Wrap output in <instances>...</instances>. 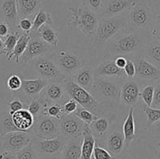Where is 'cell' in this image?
Listing matches in <instances>:
<instances>
[{
	"instance_id": "9f6ffc18",
	"label": "cell",
	"mask_w": 160,
	"mask_h": 159,
	"mask_svg": "<svg viewBox=\"0 0 160 159\" xmlns=\"http://www.w3.org/2000/svg\"><path fill=\"white\" fill-rule=\"evenodd\" d=\"M159 151H160V143H159Z\"/></svg>"
},
{
	"instance_id": "cb8c5ba5",
	"label": "cell",
	"mask_w": 160,
	"mask_h": 159,
	"mask_svg": "<svg viewBox=\"0 0 160 159\" xmlns=\"http://www.w3.org/2000/svg\"><path fill=\"white\" fill-rule=\"evenodd\" d=\"M143 55L151 63L160 69V40L152 37L144 47Z\"/></svg>"
},
{
	"instance_id": "74e56055",
	"label": "cell",
	"mask_w": 160,
	"mask_h": 159,
	"mask_svg": "<svg viewBox=\"0 0 160 159\" xmlns=\"http://www.w3.org/2000/svg\"><path fill=\"white\" fill-rule=\"evenodd\" d=\"M16 159H38V155L33 144V142L19 151L17 154Z\"/></svg>"
},
{
	"instance_id": "ee69618b",
	"label": "cell",
	"mask_w": 160,
	"mask_h": 159,
	"mask_svg": "<svg viewBox=\"0 0 160 159\" xmlns=\"http://www.w3.org/2000/svg\"><path fill=\"white\" fill-rule=\"evenodd\" d=\"M152 35L154 38L160 40V6L158 8L155 14L152 29Z\"/></svg>"
},
{
	"instance_id": "d4e9b609",
	"label": "cell",
	"mask_w": 160,
	"mask_h": 159,
	"mask_svg": "<svg viewBox=\"0 0 160 159\" xmlns=\"http://www.w3.org/2000/svg\"><path fill=\"white\" fill-rule=\"evenodd\" d=\"M70 78L77 84L90 92L95 80V73L90 67H82L74 74L70 76Z\"/></svg>"
},
{
	"instance_id": "484cf974",
	"label": "cell",
	"mask_w": 160,
	"mask_h": 159,
	"mask_svg": "<svg viewBox=\"0 0 160 159\" xmlns=\"http://www.w3.org/2000/svg\"><path fill=\"white\" fill-rule=\"evenodd\" d=\"M134 107H131L130 108L128 116L123 125V133L124 136L125 145L127 147H128L132 142L138 139L135 127V120H134Z\"/></svg>"
},
{
	"instance_id": "d6986e66",
	"label": "cell",
	"mask_w": 160,
	"mask_h": 159,
	"mask_svg": "<svg viewBox=\"0 0 160 159\" xmlns=\"http://www.w3.org/2000/svg\"><path fill=\"white\" fill-rule=\"evenodd\" d=\"M95 76L102 77H115L123 80L128 79L124 70L119 68L116 65L114 60L111 59H104L97 65Z\"/></svg>"
},
{
	"instance_id": "f6af8a7d",
	"label": "cell",
	"mask_w": 160,
	"mask_h": 159,
	"mask_svg": "<svg viewBox=\"0 0 160 159\" xmlns=\"http://www.w3.org/2000/svg\"><path fill=\"white\" fill-rule=\"evenodd\" d=\"M124 72L128 79H134L136 76V67L134 61L131 57L128 56V62L124 67Z\"/></svg>"
},
{
	"instance_id": "9c48e42d",
	"label": "cell",
	"mask_w": 160,
	"mask_h": 159,
	"mask_svg": "<svg viewBox=\"0 0 160 159\" xmlns=\"http://www.w3.org/2000/svg\"><path fill=\"white\" fill-rule=\"evenodd\" d=\"M34 136L29 132L17 131L2 137V147L5 151L17 154L32 142Z\"/></svg>"
},
{
	"instance_id": "681fc988",
	"label": "cell",
	"mask_w": 160,
	"mask_h": 159,
	"mask_svg": "<svg viewBox=\"0 0 160 159\" xmlns=\"http://www.w3.org/2000/svg\"><path fill=\"white\" fill-rule=\"evenodd\" d=\"M152 107L160 109V80L156 81L155 84L154 98H153Z\"/></svg>"
},
{
	"instance_id": "83f0119b",
	"label": "cell",
	"mask_w": 160,
	"mask_h": 159,
	"mask_svg": "<svg viewBox=\"0 0 160 159\" xmlns=\"http://www.w3.org/2000/svg\"><path fill=\"white\" fill-rule=\"evenodd\" d=\"M82 137L67 140L61 152V159H81Z\"/></svg>"
},
{
	"instance_id": "3957f363",
	"label": "cell",
	"mask_w": 160,
	"mask_h": 159,
	"mask_svg": "<svg viewBox=\"0 0 160 159\" xmlns=\"http://www.w3.org/2000/svg\"><path fill=\"white\" fill-rule=\"evenodd\" d=\"M68 9L71 12L69 26L76 28L84 35L94 37L99 23V16L84 5L70 6Z\"/></svg>"
},
{
	"instance_id": "e575fe53",
	"label": "cell",
	"mask_w": 160,
	"mask_h": 159,
	"mask_svg": "<svg viewBox=\"0 0 160 159\" xmlns=\"http://www.w3.org/2000/svg\"><path fill=\"white\" fill-rule=\"evenodd\" d=\"M52 22V17L51 14L47 12L44 9H40L38 12L35 14V17L33 20V27L31 30V34H32L34 31H38L43 25H51Z\"/></svg>"
},
{
	"instance_id": "e0dca14e",
	"label": "cell",
	"mask_w": 160,
	"mask_h": 159,
	"mask_svg": "<svg viewBox=\"0 0 160 159\" xmlns=\"http://www.w3.org/2000/svg\"><path fill=\"white\" fill-rule=\"evenodd\" d=\"M138 2V0H106L104 9L100 17H109L123 14L129 11Z\"/></svg>"
},
{
	"instance_id": "7402d4cb",
	"label": "cell",
	"mask_w": 160,
	"mask_h": 159,
	"mask_svg": "<svg viewBox=\"0 0 160 159\" xmlns=\"http://www.w3.org/2000/svg\"><path fill=\"white\" fill-rule=\"evenodd\" d=\"M13 123L17 129L23 132H31V129L34 123V117L28 111V109L23 108L17 111L11 115Z\"/></svg>"
},
{
	"instance_id": "b9f144b4",
	"label": "cell",
	"mask_w": 160,
	"mask_h": 159,
	"mask_svg": "<svg viewBox=\"0 0 160 159\" xmlns=\"http://www.w3.org/2000/svg\"><path fill=\"white\" fill-rule=\"evenodd\" d=\"M112 155L107 149L98 144H95L93 152V159H114Z\"/></svg>"
},
{
	"instance_id": "816d5d0a",
	"label": "cell",
	"mask_w": 160,
	"mask_h": 159,
	"mask_svg": "<svg viewBox=\"0 0 160 159\" xmlns=\"http://www.w3.org/2000/svg\"><path fill=\"white\" fill-rule=\"evenodd\" d=\"M116 65L120 69H124L128 62V56H117L114 59Z\"/></svg>"
},
{
	"instance_id": "30bf717a",
	"label": "cell",
	"mask_w": 160,
	"mask_h": 159,
	"mask_svg": "<svg viewBox=\"0 0 160 159\" xmlns=\"http://www.w3.org/2000/svg\"><path fill=\"white\" fill-rule=\"evenodd\" d=\"M59 136L52 139H41L34 137L32 142L38 153V155L42 154V155L51 156L61 154L67 143V139H66L63 136L62 137Z\"/></svg>"
},
{
	"instance_id": "c3c4849f",
	"label": "cell",
	"mask_w": 160,
	"mask_h": 159,
	"mask_svg": "<svg viewBox=\"0 0 160 159\" xmlns=\"http://www.w3.org/2000/svg\"><path fill=\"white\" fill-rule=\"evenodd\" d=\"M62 106H63V111L65 115H70L76 112L78 108L79 107V104L75 100L70 98Z\"/></svg>"
},
{
	"instance_id": "4316f807",
	"label": "cell",
	"mask_w": 160,
	"mask_h": 159,
	"mask_svg": "<svg viewBox=\"0 0 160 159\" xmlns=\"http://www.w3.org/2000/svg\"><path fill=\"white\" fill-rule=\"evenodd\" d=\"M48 84V81L41 77L36 80H23L21 89L28 97H34L40 94Z\"/></svg>"
},
{
	"instance_id": "8fae6325",
	"label": "cell",
	"mask_w": 160,
	"mask_h": 159,
	"mask_svg": "<svg viewBox=\"0 0 160 159\" xmlns=\"http://www.w3.org/2000/svg\"><path fill=\"white\" fill-rule=\"evenodd\" d=\"M59 124L61 135L67 140L82 137L85 123L74 114L64 115L59 122Z\"/></svg>"
},
{
	"instance_id": "d590c367",
	"label": "cell",
	"mask_w": 160,
	"mask_h": 159,
	"mask_svg": "<svg viewBox=\"0 0 160 159\" xmlns=\"http://www.w3.org/2000/svg\"><path fill=\"white\" fill-rule=\"evenodd\" d=\"M142 111L146 116V128H149L160 119V109L149 107L142 101L140 103Z\"/></svg>"
},
{
	"instance_id": "db71d44e",
	"label": "cell",
	"mask_w": 160,
	"mask_h": 159,
	"mask_svg": "<svg viewBox=\"0 0 160 159\" xmlns=\"http://www.w3.org/2000/svg\"><path fill=\"white\" fill-rule=\"evenodd\" d=\"M0 55H4V41L0 37Z\"/></svg>"
},
{
	"instance_id": "7bdbcfd3",
	"label": "cell",
	"mask_w": 160,
	"mask_h": 159,
	"mask_svg": "<svg viewBox=\"0 0 160 159\" xmlns=\"http://www.w3.org/2000/svg\"><path fill=\"white\" fill-rule=\"evenodd\" d=\"M7 87L11 91H17L21 89L22 80L17 75H11L7 80Z\"/></svg>"
},
{
	"instance_id": "ab89813d",
	"label": "cell",
	"mask_w": 160,
	"mask_h": 159,
	"mask_svg": "<svg viewBox=\"0 0 160 159\" xmlns=\"http://www.w3.org/2000/svg\"><path fill=\"white\" fill-rule=\"evenodd\" d=\"M46 115L56 118L59 121L63 118L64 115H66L63 111V106L60 104H48L46 110Z\"/></svg>"
},
{
	"instance_id": "4fadbf2b",
	"label": "cell",
	"mask_w": 160,
	"mask_h": 159,
	"mask_svg": "<svg viewBox=\"0 0 160 159\" xmlns=\"http://www.w3.org/2000/svg\"><path fill=\"white\" fill-rule=\"evenodd\" d=\"M56 63L58 67L67 75L70 76L83 67V62L78 55L65 51H61L56 55Z\"/></svg>"
},
{
	"instance_id": "7dc6e473",
	"label": "cell",
	"mask_w": 160,
	"mask_h": 159,
	"mask_svg": "<svg viewBox=\"0 0 160 159\" xmlns=\"http://www.w3.org/2000/svg\"><path fill=\"white\" fill-rule=\"evenodd\" d=\"M17 26H18V29L21 30L23 32L31 33L33 27V21L31 19H29V17L20 19L19 20Z\"/></svg>"
},
{
	"instance_id": "7c38bea8",
	"label": "cell",
	"mask_w": 160,
	"mask_h": 159,
	"mask_svg": "<svg viewBox=\"0 0 160 159\" xmlns=\"http://www.w3.org/2000/svg\"><path fill=\"white\" fill-rule=\"evenodd\" d=\"M135 64L136 77L146 81L156 82L160 80V69L147 60L143 55L132 59Z\"/></svg>"
},
{
	"instance_id": "6da1fadb",
	"label": "cell",
	"mask_w": 160,
	"mask_h": 159,
	"mask_svg": "<svg viewBox=\"0 0 160 159\" xmlns=\"http://www.w3.org/2000/svg\"><path fill=\"white\" fill-rule=\"evenodd\" d=\"M147 41L142 31L131 30L129 32L124 30L109 41L106 53L114 59L117 56H129L131 53L143 49Z\"/></svg>"
},
{
	"instance_id": "f35d334b",
	"label": "cell",
	"mask_w": 160,
	"mask_h": 159,
	"mask_svg": "<svg viewBox=\"0 0 160 159\" xmlns=\"http://www.w3.org/2000/svg\"><path fill=\"white\" fill-rule=\"evenodd\" d=\"M75 115L78 117V118H81L84 123L88 125H90L92 122L95 121L98 116H97L96 115H95L94 113H92V112H90L88 109L84 108L83 107H81V105H79V107L78 108V109L76 110V112H74Z\"/></svg>"
},
{
	"instance_id": "ffe728a7",
	"label": "cell",
	"mask_w": 160,
	"mask_h": 159,
	"mask_svg": "<svg viewBox=\"0 0 160 159\" xmlns=\"http://www.w3.org/2000/svg\"><path fill=\"white\" fill-rule=\"evenodd\" d=\"M104 141H106V143L103 144L102 147L105 148L106 147V149L113 156L120 154L126 147L123 131L115 130L109 132L105 137L103 142ZM103 142L100 146L102 145Z\"/></svg>"
},
{
	"instance_id": "2e32d148",
	"label": "cell",
	"mask_w": 160,
	"mask_h": 159,
	"mask_svg": "<svg viewBox=\"0 0 160 159\" xmlns=\"http://www.w3.org/2000/svg\"><path fill=\"white\" fill-rule=\"evenodd\" d=\"M49 45L43 41L41 38L31 37L26 50L20 59V63L26 65L29 61L36 57H42L48 51Z\"/></svg>"
},
{
	"instance_id": "603a6c76",
	"label": "cell",
	"mask_w": 160,
	"mask_h": 159,
	"mask_svg": "<svg viewBox=\"0 0 160 159\" xmlns=\"http://www.w3.org/2000/svg\"><path fill=\"white\" fill-rule=\"evenodd\" d=\"M96 144V140L92 134L89 126L85 123L82 132L81 159H93V152Z\"/></svg>"
},
{
	"instance_id": "4dcf8cb0",
	"label": "cell",
	"mask_w": 160,
	"mask_h": 159,
	"mask_svg": "<svg viewBox=\"0 0 160 159\" xmlns=\"http://www.w3.org/2000/svg\"><path fill=\"white\" fill-rule=\"evenodd\" d=\"M48 106V103L45 101L43 96L40 94L38 97L31 100V103L28 104V109L32 114L33 116L36 118L40 115H46V110Z\"/></svg>"
},
{
	"instance_id": "9a60e30c",
	"label": "cell",
	"mask_w": 160,
	"mask_h": 159,
	"mask_svg": "<svg viewBox=\"0 0 160 159\" xmlns=\"http://www.w3.org/2000/svg\"><path fill=\"white\" fill-rule=\"evenodd\" d=\"M41 94L43 96L45 101L51 104H60L63 105L70 98L67 94L63 84L59 83H49Z\"/></svg>"
},
{
	"instance_id": "11a10c76",
	"label": "cell",
	"mask_w": 160,
	"mask_h": 159,
	"mask_svg": "<svg viewBox=\"0 0 160 159\" xmlns=\"http://www.w3.org/2000/svg\"><path fill=\"white\" fill-rule=\"evenodd\" d=\"M156 129H157V130L160 132V119L156 123Z\"/></svg>"
},
{
	"instance_id": "ac0fdd59",
	"label": "cell",
	"mask_w": 160,
	"mask_h": 159,
	"mask_svg": "<svg viewBox=\"0 0 160 159\" xmlns=\"http://www.w3.org/2000/svg\"><path fill=\"white\" fill-rule=\"evenodd\" d=\"M0 10L2 15V20L8 23L11 31H17L19 22L17 0H1Z\"/></svg>"
},
{
	"instance_id": "f5cc1de1",
	"label": "cell",
	"mask_w": 160,
	"mask_h": 159,
	"mask_svg": "<svg viewBox=\"0 0 160 159\" xmlns=\"http://www.w3.org/2000/svg\"><path fill=\"white\" fill-rule=\"evenodd\" d=\"M17 154L10 152V151H5L0 154V159H16Z\"/></svg>"
},
{
	"instance_id": "8d00e7d4",
	"label": "cell",
	"mask_w": 160,
	"mask_h": 159,
	"mask_svg": "<svg viewBox=\"0 0 160 159\" xmlns=\"http://www.w3.org/2000/svg\"><path fill=\"white\" fill-rule=\"evenodd\" d=\"M154 92L155 85H153V84H148V85L145 86L141 90L140 96L141 98H142V101L149 107H152V104L153 98H154Z\"/></svg>"
},
{
	"instance_id": "1f68e13d",
	"label": "cell",
	"mask_w": 160,
	"mask_h": 159,
	"mask_svg": "<svg viewBox=\"0 0 160 159\" xmlns=\"http://www.w3.org/2000/svg\"><path fill=\"white\" fill-rule=\"evenodd\" d=\"M31 38V33H22L20 38H19L18 41H17V45H16L15 48H14L13 52L11 55L9 60L13 59V60H15V62H17V64H20V57H21V55L23 54L25 50H26L27 46H28Z\"/></svg>"
},
{
	"instance_id": "bcb514c9",
	"label": "cell",
	"mask_w": 160,
	"mask_h": 159,
	"mask_svg": "<svg viewBox=\"0 0 160 159\" xmlns=\"http://www.w3.org/2000/svg\"><path fill=\"white\" fill-rule=\"evenodd\" d=\"M8 108H9V112L10 115H12L17 111L24 108V104L23 101L19 98H13L12 101L8 103Z\"/></svg>"
},
{
	"instance_id": "f907efd6",
	"label": "cell",
	"mask_w": 160,
	"mask_h": 159,
	"mask_svg": "<svg viewBox=\"0 0 160 159\" xmlns=\"http://www.w3.org/2000/svg\"><path fill=\"white\" fill-rule=\"evenodd\" d=\"M10 32L11 30L8 23L5 20H0V37L5 38Z\"/></svg>"
},
{
	"instance_id": "ba28073f",
	"label": "cell",
	"mask_w": 160,
	"mask_h": 159,
	"mask_svg": "<svg viewBox=\"0 0 160 159\" xmlns=\"http://www.w3.org/2000/svg\"><path fill=\"white\" fill-rule=\"evenodd\" d=\"M35 69L38 76L49 83L62 84L67 77V75L58 67L56 62L48 58L42 57L39 59L36 62Z\"/></svg>"
},
{
	"instance_id": "44dd1931",
	"label": "cell",
	"mask_w": 160,
	"mask_h": 159,
	"mask_svg": "<svg viewBox=\"0 0 160 159\" xmlns=\"http://www.w3.org/2000/svg\"><path fill=\"white\" fill-rule=\"evenodd\" d=\"M109 123H110V120L109 117L100 116L98 117L95 121L92 122L90 125H88L92 134L96 140L97 144L101 145L105 137L109 133Z\"/></svg>"
},
{
	"instance_id": "60d3db41",
	"label": "cell",
	"mask_w": 160,
	"mask_h": 159,
	"mask_svg": "<svg viewBox=\"0 0 160 159\" xmlns=\"http://www.w3.org/2000/svg\"><path fill=\"white\" fill-rule=\"evenodd\" d=\"M105 3L106 0H84V5L100 17L104 9Z\"/></svg>"
},
{
	"instance_id": "5b68a950",
	"label": "cell",
	"mask_w": 160,
	"mask_h": 159,
	"mask_svg": "<svg viewBox=\"0 0 160 159\" xmlns=\"http://www.w3.org/2000/svg\"><path fill=\"white\" fill-rule=\"evenodd\" d=\"M127 26L128 17L123 13L114 17H100L94 42L97 45H103L126 30Z\"/></svg>"
},
{
	"instance_id": "7a4b0ae2",
	"label": "cell",
	"mask_w": 160,
	"mask_h": 159,
	"mask_svg": "<svg viewBox=\"0 0 160 159\" xmlns=\"http://www.w3.org/2000/svg\"><path fill=\"white\" fill-rule=\"evenodd\" d=\"M126 80L95 76L91 93L106 108L116 107L120 102V90Z\"/></svg>"
},
{
	"instance_id": "d6a6232c",
	"label": "cell",
	"mask_w": 160,
	"mask_h": 159,
	"mask_svg": "<svg viewBox=\"0 0 160 159\" xmlns=\"http://www.w3.org/2000/svg\"><path fill=\"white\" fill-rule=\"evenodd\" d=\"M20 131L13 123L12 116L8 112H3L0 113V135L4 136L12 132Z\"/></svg>"
},
{
	"instance_id": "8992f818",
	"label": "cell",
	"mask_w": 160,
	"mask_h": 159,
	"mask_svg": "<svg viewBox=\"0 0 160 159\" xmlns=\"http://www.w3.org/2000/svg\"><path fill=\"white\" fill-rule=\"evenodd\" d=\"M128 12V26L131 30L152 31L154 14L150 5L138 1V2Z\"/></svg>"
},
{
	"instance_id": "836d02e7",
	"label": "cell",
	"mask_w": 160,
	"mask_h": 159,
	"mask_svg": "<svg viewBox=\"0 0 160 159\" xmlns=\"http://www.w3.org/2000/svg\"><path fill=\"white\" fill-rule=\"evenodd\" d=\"M21 34L18 31H11L5 38H3V41H4V55L7 60L9 61L11 55L13 52L14 48L17 45V41H18Z\"/></svg>"
},
{
	"instance_id": "277c9868",
	"label": "cell",
	"mask_w": 160,
	"mask_h": 159,
	"mask_svg": "<svg viewBox=\"0 0 160 159\" xmlns=\"http://www.w3.org/2000/svg\"><path fill=\"white\" fill-rule=\"evenodd\" d=\"M62 84L70 98L75 100L81 107L88 109L98 117L105 114L104 111L106 108L98 103L91 92L73 81L70 76H67Z\"/></svg>"
},
{
	"instance_id": "f1b7e54d",
	"label": "cell",
	"mask_w": 160,
	"mask_h": 159,
	"mask_svg": "<svg viewBox=\"0 0 160 159\" xmlns=\"http://www.w3.org/2000/svg\"><path fill=\"white\" fill-rule=\"evenodd\" d=\"M19 20L28 18L40 9V0H17Z\"/></svg>"
},
{
	"instance_id": "f546056e",
	"label": "cell",
	"mask_w": 160,
	"mask_h": 159,
	"mask_svg": "<svg viewBox=\"0 0 160 159\" xmlns=\"http://www.w3.org/2000/svg\"><path fill=\"white\" fill-rule=\"evenodd\" d=\"M40 38L45 43L53 48H57L59 41V32L53 29L49 24H45L38 30Z\"/></svg>"
},
{
	"instance_id": "5bb4252c",
	"label": "cell",
	"mask_w": 160,
	"mask_h": 159,
	"mask_svg": "<svg viewBox=\"0 0 160 159\" xmlns=\"http://www.w3.org/2000/svg\"><path fill=\"white\" fill-rule=\"evenodd\" d=\"M141 89L138 83L134 79H127L120 90V102L126 106L134 107L139 103Z\"/></svg>"
},
{
	"instance_id": "52a82bcc",
	"label": "cell",
	"mask_w": 160,
	"mask_h": 159,
	"mask_svg": "<svg viewBox=\"0 0 160 159\" xmlns=\"http://www.w3.org/2000/svg\"><path fill=\"white\" fill-rule=\"evenodd\" d=\"M59 120L47 115L34 118V123L31 129L34 137L41 139H52L61 135Z\"/></svg>"
}]
</instances>
